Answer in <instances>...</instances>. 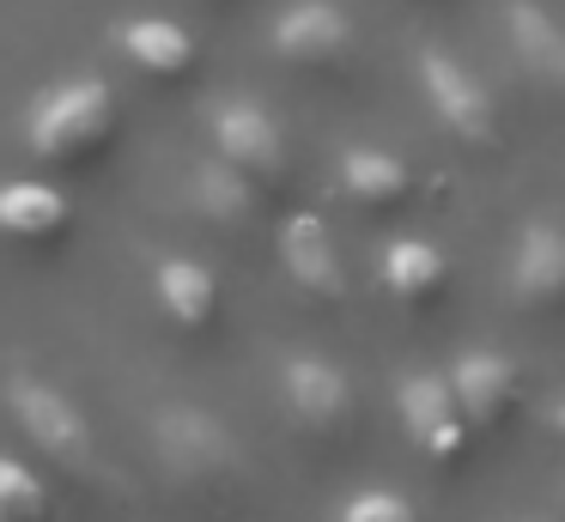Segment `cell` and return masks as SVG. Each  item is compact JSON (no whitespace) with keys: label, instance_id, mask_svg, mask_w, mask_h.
Listing matches in <instances>:
<instances>
[{"label":"cell","instance_id":"1","mask_svg":"<svg viewBox=\"0 0 565 522\" xmlns=\"http://www.w3.org/2000/svg\"><path fill=\"white\" fill-rule=\"evenodd\" d=\"M116 140V92L104 79H67L31 109V146L62 170H86Z\"/></svg>","mask_w":565,"mask_h":522},{"label":"cell","instance_id":"2","mask_svg":"<svg viewBox=\"0 0 565 522\" xmlns=\"http://www.w3.org/2000/svg\"><path fill=\"white\" fill-rule=\"evenodd\" d=\"M7 407H13L19 432L38 444V456H50L62 473L74 480H98V444H92V425L79 419V407L67 395H55L38 376H13L7 383Z\"/></svg>","mask_w":565,"mask_h":522},{"label":"cell","instance_id":"3","mask_svg":"<svg viewBox=\"0 0 565 522\" xmlns=\"http://www.w3.org/2000/svg\"><path fill=\"white\" fill-rule=\"evenodd\" d=\"M414 67H419V92H426V109L438 116V128L468 140V146H492L499 116H492L487 79L468 61H456L450 49H419Z\"/></svg>","mask_w":565,"mask_h":522},{"label":"cell","instance_id":"4","mask_svg":"<svg viewBox=\"0 0 565 522\" xmlns=\"http://www.w3.org/2000/svg\"><path fill=\"white\" fill-rule=\"evenodd\" d=\"M152 449L177 480H225L237 468V437L189 401H171V407L152 413Z\"/></svg>","mask_w":565,"mask_h":522},{"label":"cell","instance_id":"5","mask_svg":"<svg viewBox=\"0 0 565 522\" xmlns=\"http://www.w3.org/2000/svg\"><path fill=\"white\" fill-rule=\"evenodd\" d=\"M395 413H402V432L419 444V456L431 461H456L468 444V413L456 401L450 376L438 371H407L395 383Z\"/></svg>","mask_w":565,"mask_h":522},{"label":"cell","instance_id":"6","mask_svg":"<svg viewBox=\"0 0 565 522\" xmlns=\"http://www.w3.org/2000/svg\"><path fill=\"white\" fill-rule=\"evenodd\" d=\"M280 401L305 432H341L353 419V376L329 352H292L280 364Z\"/></svg>","mask_w":565,"mask_h":522},{"label":"cell","instance_id":"7","mask_svg":"<svg viewBox=\"0 0 565 522\" xmlns=\"http://www.w3.org/2000/svg\"><path fill=\"white\" fill-rule=\"evenodd\" d=\"M213 146H220V158H232L237 170H249L262 189H274V182L286 177V134L256 97H225V104L213 109Z\"/></svg>","mask_w":565,"mask_h":522},{"label":"cell","instance_id":"8","mask_svg":"<svg viewBox=\"0 0 565 522\" xmlns=\"http://www.w3.org/2000/svg\"><path fill=\"white\" fill-rule=\"evenodd\" d=\"M353 19L334 0H292L274 19V55L292 61V67H334V61L353 55Z\"/></svg>","mask_w":565,"mask_h":522},{"label":"cell","instance_id":"9","mask_svg":"<svg viewBox=\"0 0 565 522\" xmlns=\"http://www.w3.org/2000/svg\"><path fill=\"white\" fill-rule=\"evenodd\" d=\"M511 291L523 303H565V225L529 219L511 243Z\"/></svg>","mask_w":565,"mask_h":522},{"label":"cell","instance_id":"10","mask_svg":"<svg viewBox=\"0 0 565 522\" xmlns=\"http://www.w3.org/2000/svg\"><path fill=\"white\" fill-rule=\"evenodd\" d=\"M280 262L310 298H347V267L334 249V231L317 213H292L280 225Z\"/></svg>","mask_w":565,"mask_h":522},{"label":"cell","instance_id":"11","mask_svg":"<svg viewBox=\"0 0 565 522\" xmlns=\"http://www.w3.org/2000/svg\"><path fill=\"white\" fill-rule=\"evenodd\" d=\"M450 388H456V401H462L468 425H499L504 407H511V395H516V364L492 347H468L462 359L450 364Z\"/></svg>","mask_w":565,"mask_h":522},{"label":"cell","instance_id":"12","mask_svg":"<svg viewBox=\"0 0 565 522\" xmlns=\"http://www.w3.org/2000/svg\"><path fill=\"white\" fill-rule=\"evenodd\" d=\"M504 31H511V55L541 85L565 92V24L541 0H504Z\"/></svg>","mask_w":565,"mask_h":522},{"label":"cell","instance_id":"13","mask_svg":"<svg viewBox=\"0 0 565 522\" xmlns=\"http://www.w3.org/2000/svg\"><path fill=\"white\" fill-rule=\"evenodd\" d=\"M67 225H74L67 194L50 189V182H7V189H0V231L13 243L50 249V243L67 237Z\"/></svg>","mask_w":565,"mask_h":522},{"label":"cell","instance_id":"14","mask_svg":"<svg viewBox=\"0 0 565 522\" xmlns=\"http://www.w3.org/2000/svg\"><path fill=\"white\" fill-rule=\"evenodd\" d=\"M152 291H159L164 316H171L177 328H189V334L213 328V316H220V279H213V267H207V262H189V255H164L159 274H152Z\"/></svg>","mask_w":565,"mask_h":522},{"label":"cell","instance_id":"15","mask_svg":"<svg viewBox=\"0 0 565 522\" xmlns=\"http://www.w3.org/2000/svg\"><path fill=\"white\" fill-rule=\"evenodd\" d=\"M189 194H195V213L201 219L237 231V225H249V219H256L262 182L249 177V170H237L232 158H207V164H195V177H189Z\"/></svg>","mask_w":565,"mask_h":522},{"label":"cell","instance_id":"16","mask_svg":"<svg viewBox=\"0 0 565 522\" xmlns=\"http://www.w3.org/2000/svg\"><path fill=\"white\" fill-rule=\"evenodd\" d=\"M122 49L147 79L171 85V79H189V73H195V36L171 19H135L122 31Z\"/></svg>","mask_w":565,"mask_h":522},{"label":"cell","instance_id":"17","mask_svg":"<svg viewBox=\"0 0 565 522\" xmlns=\"http://www.w3.org/2000/svg\"><path fill=\"white\" fill-rule=\"evenodd\" d=\"M377 274H383V286H390V298L426 303L431 291L444 286L450 262H444V249H438V243H426V237H395V243H383Z\"/></svg>","mask_w":565,"mask_h":522},{"label":"cell","instance_id":"18","mask_svg":"<svg viewBox=\"0 0 565 522\" xmlns=\"http://www.w3.org/2000/svg\"><path fill=\"white\" fill-rule=\"evenodd\" d=\"M414 189V170L383 146H347L341 152V194H353L359 206H390Z\"/></svg>","mask_w":565,"mask_h":522},{"label":"cell","instance_id":"19","mask_svg":"<svg viewBox=\"0 0 565 522\" xmlns=\"http://www.w3.org/2000/svg\"><path fill=\"white\" fill-rule=\"evenodd\" d=\"M0 522H55L50 486L13 456H0Z\"/></svg>","mask_w":565,"mask_h":522},{"label":"cell","instance_id":"20","mask_svg":"<svg viewBox=\"0 0 565 522\" xmlns=\"http://www.w3.org/2000/svg\"><path fill=\"white\" fill-rule=\"evenodd\" d=\"M334 522H419V510L402 492H390V486H365V492L341 498V516Z\"/></svg>","mask_w":565,"mask_h":522},{"label":"cell","instance_id":"21","mask_svg":"<svg viewBox=\"0 0 565 522\" xmlns=\"http://www.w3.org/2000/svg\"><path fill=\"white\" fill-rule=\"evenodd\" d=\"M547 419H553V432L565 437V401H553V413H547Z\"/></svg>","mask_w":565,"mask_h":522}]
</instances>
